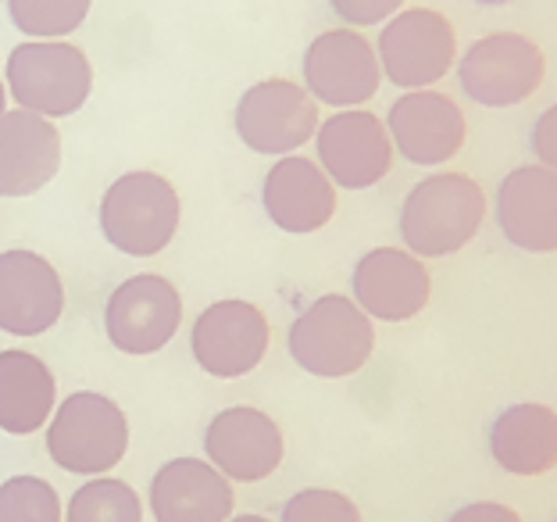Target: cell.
<instances>
[{
  "mask_svg": "<svg viewBox=\"0 0 557 522\" xmlns=\"http://www.w3.org/2000/svg\"><path fill=\"white\" fill-rule=\"evenodd\" d=\"M475 4H483V8H500V4H511V0H475Z\"/></svg>",
  "mask_w": 557,
  "mask_h": 522,
  "instance_id": "cell-31",
  "label": "cell"
},
{
  "mask_svg": "<svg viewBox=\"0 0 557 522\" xmlns=\"http://www.w3.org/2000/svg\"><path fill=\"white\" fill-rule=\"evenodd\" d=\"M289 359L322 379L354 376L375 351V326L354 298L322 294L289 326Z\"/></svg>",
  "mask_w": 557,
  "mask_h": 522,
  "instance_id": "cell-2",
  "label": "cell"
},
{
  "mask_svg": "<svg viewBox=\"0 0 557 522\" xmlns=\"http://www.w3.org/2000/svg\"><path fill=\"white\" fill-rule=\"evenodd\" d=\"M230 522H269V519H264V515H236Z\"/></svg>",
  "mask_w": 557,
  "mask_h": 522,
  "instance_id": "cell-30",
  "label": "cell"
},
{
  "mask_svg": "<svg viewBox=\"0 0 557 522\" xmlns=\"http://www.w3.org/2000/svg\"><path fill=\"white\" fill-rule=\"evenodd\" d=\"M386 133L394 155L422 169H436L465 147L468 122L454 97L440 90H408L389 108Z\"/></svg>",
  "mask_w": 557,
  "mask_h": 522,
  "instance_id": "cell-13",
  "label": "cell"
},
{
  "mask_svg": "<svg viewBox=\"0 0 557 522\" xmlns=\"http://www.w3.org/2000/svg\"><path fill=\"white\" fill-rule=\"evenodd\" d=\"M61 169V133L25 108L0 114V197H29Z\"/></svg>",
  "mask_w": 557,
  "mask_h": 522,
  "instance_id": "cell-20",
  "label": "cell"
},
{
  "mask_svg": "<svg viewBox=\"0 0 557 522\" xmlns=\"http://www.w3.org/2000/svg\"><path fill=\"white\" fill-rule=\"evenodd\" d=\"M283 429L272 415H264L250 404L219 412L205 429V454L225 479L258 483L269 479L283 462Z\"/></svg>",
  "mask_w": 557,
  "mask_h": 522,
  "instance_id": "cell-15",
  "label": "cell"
},
{
  "mask_svg": "<svg viewBox=\"0 0 557 522\" xmlns=\"http://www.w3.org/2000/svg\"><path fill=\"white\" fill-rule=\"evenodd\" d=\"M490 454L511 476H547L557 469V412L536 401L504 409L490 429Z\"/></svg>",
  "mask_w": 557,
  "mask_h": 522,
  "instance_id": "cell-21",
  "label": "cell"
},
{
  "mask_svg": "<svg viewBox=\"0 0 557 522\" xmlns=\"http://www.w3.org/2000/svg\"><path fill=\"white\" fill-rule=\"evenodd\" d=\"M180 229V194L158 172H125L100 201V233L129 258H154Z\"/></svg>",
  "mask_w": 557,
  "mask_h": 522,
  "instance_id": "cell-4",
  "label": "cell"
},
{
  "mask_svg": "<svg viewBox=\"0 0 557 522\" xmlns=\"http://www.w3.org/2000/svg\"><path fill=\"white\" fill-rule=\"evenodd\" d=\"M65 522H144V505L129 483L97 476L72 494Z\"/></svg>",
  "mask_w": 557,
  "mask_h": 522,
  "instance_id": "cell-23",
  "label": "cell"
},
{
  "mask_svg": "<svg viewBox=\"0 0 557 522\" xmlns=\"http://www.w3.org/2000/svg\"><path fill=\"white\" fill-rule=\"evenodd\" d=\"M497 226L518 251H557V172L547 165H522L504 175L497 190Z\"/></svg>",
  "mask_w": 557,
  "mask_h": 522,
  "instance_id": "cell-18",
  "label": "cell"
},
{
  "mask_svg": "<svg viewBox=\"0 0 557 522\" xmlns=\"http://www.w3.org/2000/svg\"><path fill=\"white\" fill-rule=\"evenodd\" d=\"M322 172L333 186L369 190L383 183L394 169V144H389L386 122L364 108H347L329 114L314 133Z\"/></svg>",
  "mask_w": 557,
  "mask_h": 522,
  "instance_id": "cell-10",
  "label": "cell"
},
{
  "mask_svg": "<svg viewBox=\"0 0 557 522\" xmlns=\"http://www.w3.org/2000/svg\"><path fill=\"white\" fill-rule=\"evenodd\" d=\"M329 8L347 22V29H364V25H383L404 8V0H329Z\"/></svg>",
  "mask_w": 557,
  "mask_h": 522,
  "instance_id": "cell-27",
  "label": "cell"
},
{
  "mask_svg": "<svg viewBox=\"0 0 557 522\" xmlns=\"http://www.w3.org/2000/svg\"><path fill=\"white\" fill-rule=\"evenodd\" d=\"M486 219V194L472 175L436 172L404 197L400 240L414 258H447L479 236Z\"/></svg>",
  "mask_w": 557,
  "mask_h": 522,
  "instance_id": "cell-1",
  "label": "cell"
},
{
  "mask_svg": "<svg viewBox=\"0 0 557 522\" xmlns=\"http://www.w3.org/2000/svg\"><path fill=\"white\" fill-rule=\"evenodd\" d=\"M236 136L255 155H294L319 133V105L289 80H261L236 100Z\"/></svg>",
  "mask_w": 557,
  "mask_h": 522,
  "instance_id": "cell-8",
  "label": "cell"
},
{
  "mask_svg": "<svg viewBox=\"0 0 557 522\" xmlns=\"http://www.w3.org/2000/svg\"><path fill=\"white\" fill-rule=\"evenodd\" d=\"M183 326V298L164 276L139 272L115 287L104 308L108 340L122 354H158Z\"/></svg>",
  "mask_w": 557,
  "mask_h": 522,
  "instance_id": "cell-11",
  "label": "cell"
},
{
  "mask_svg": "<svg viewBox=\"0 0 557 522\" xmlns=\"http://www.w3.org/2000/svg\"><path fill=\"white\" fill-rule=\"evenodd\" d=\"M547 75V54L522 33H490L458 61L465 97L483 108H515L533 97Z\"/></svg>",
  "mask_w": 557,
  "mask_h": 522,
  "instance_id": "cell-7",
  "label": "cell"
},
{
  "mask_svg": "<svg viewBox=\"0 0 557 522\" xmlns=\"http://www.w3.org/2000/svg\"><path fill=\"white\" fill-rule=\"evenodd\" d=\"M150 512L158 522H230L233 487L205 458H172L150 479Z\"/></svg>",
  "mask_w": 557,
  "mask_h": 522,
  "instance_id": "cell-19",
  "label": "cell"
},
{
  "mask_svg": "<svg viewBox=\"0 0 557 522\" xmlns=\"http://www.w3.org/2000/svg\"><path fill=\"white\" fill-rule=\"evenodd\" d=\"M125 451H129V423H125V412L104 393H69L50 415L47 454L65 473L100 476L115 469Z\"/></svg>",
  "mask_w": 557,
  "mask_h": 522,
  "instance_id": "cell-3",
  "label": "cell"
},
{
  "mask_svg": "<svg viewBox=\"0 0 557 522\" xmlns=\"http://www.w3.org/2000/svg\"><path fill=\"white\" fill-rule=\"evenodd\" d=\"M354 304L379 323H408L429 304L433 276L408 247H375L354 265Z\"/></svg>",
  "mask_w": 557,
  "mask_h": 522,
  "instance_id": "cell-14",
  "label": "cell"
},
{
  "mask_svg": "<svg viewBox=\"0 0 557 522\" xmlns=\"http://www.w3.org/2000/svg\"><path fill=\"white\" fill-rule=\"evenodd\" d=\"M90 4L94 0H8V15L33 40H61L86 22Z\"/></svg>",
  "mask_w": 557,
  "mask_h": 522,
  "instance_id": "cell-24",
  "label": "cell"
},
{
  "mask_svg": "<svg viewBox=\"0 0 557 522\" xmlns=\"http://www.w3.org/2000/svg\"><path fill=\"white\" fill-rule=\"evenodd\" d=\"M8 90L25 111L69 119L94 90L90 58L69 40H25L8 54Z\"/></svg>",
  "mask_w": 557,
  "mask_h": 522,
  "instance_id": "cell-5",
  "label": "cell"
},
{
  "mask_svg": "<svg viewBox=\"0 0 557 522\" xmlns=\"http://www.w3.org/2000/svg\"><path fill=\"white\" fill-rule=\"evenodd\" d=\"M54 373L29 351H0V429L11 437L36 433L54 415Z\"/></svg>",
  "mask_w": 557,
  "mask_h": 522,
  "instance_id": "cell-22",
  "label": "cell"
},
{
  "mask_svg": "<svg viewBox=\"0 0 557 522\" xmlns=\"http://www.w3.org/2000/svg\"><path fill=\"white\" fill-rule=\"evenodd\" d=\"M4 105H8V94H4V83H0V114H4V111H8Z\"/></svg>",
  "mask_w": 557,
  "mask_h": 522,
  "instance_id": "cell-32",
  "label": "cell"
},
{
  "mask_svg": "<svg viewBox=\"0 0 557 522\" xmlns=\"http://www.w3.org/2000/svg\"><path fill=\"white\" fill-rule=\"evenodd\" d=\"M383 83L375 47L358 29H329L314 36L304 54V90L314 97V105L329 108H361L372 100Z\"/></svg>",
  "mask_w": 557,
  "mask_h": 522,
  "instance_id": "cell-12",
  "label": "cell"
},
{
  "mask_svg": "<svg viewBox=\"0 0 557 522\" xmlns=\"http://www.w3.org/2000/svg\"><path fill=\"white\" fill-rule=\"evenodd\" d=\"M65 312V283L36 251H0V329L40 337Z\"/></svg>",
  "mask_w": 557,
  "mask_h": 522,
  "instance_id": "cell-16",
  "label": "cell"
},
{
  "mask_svg": "<svg viewBox=\"0 0 557 522\" xmlns=\"http://www.w3.org/2000/svg\"><path fill=\"white\" fill-rule=\"evenodd\" d=\"M375 54L383 75L404 94L433 90L458 61V36H454L450 19L440 11L408 8L383 25Z\"/></svg>",
  "mask_w": 557,
  "mask_h": 522,
  "instance_id": "cell-6",
  "label": "cell"
},
{
  "mask_svg": "<svg viewBox=\"0 0 557 522\" xmlns=\"http://www.w3.org/2000/svg\"><path fill=\"white\" fill-rule=\"evenodd\" d=\"M261 205L283 233H319L336 215V186L319 161L286 155L264 175Z\"/></svg>",
  "mask_w": 557,
  "mask_h": 522,
  "instance_id": "cell-17",
  "label": "cell"
},
{
  "mask_svg": "<svg viewBox=\"0 0 557 522\" xmlns=\"http://www.w3.org/2000/svg\"><path fill=\"white\" fill-rule=\"evenodd\" d=\"M529 144H533V155L540 158V165H547L550 172H557V105H550L533 122V136H529Z\"/></svg>",
  "mask_w": 557,
  "mask_h": 522,
  "instance_id": "cell-28",
  "label": "cell"
},
{
  "mask_svg": "<svg viewBox=\"0 0 557 522\" xmlns=\"http://www.w3.org/2000/svg\"><path fill=\"white\" fill-rule=\"evenodd\" d=\"M269 318L258 304L225 298L208 304L197 315L194 333H189V351L208 376L239 379L255 373L269 354Z\"/></svg>",
  "mask_w": 557,
  "mask_h": 522,
  "instance_id": "cell-9",
  "label": "cell"
},
{
  "mask_svg": "<svg viewBox=\"0 0 557 522\" xmlns=\"http://www.w3.org/2000/svg\"><path fill=\"white\" fill-rule=\"evenodd\" d=\"M278 522H361V512L347 494L329 490V487H308V490H297L294 498L283 505Z\"/></svg>",
  "mask_w": 557,
  "mask_h": 522,
  "instance_id": "cell-26",
  "label": "cell"
},
{
  "mask_svg": "<svg viewBox=\"0 0 557 522\" xmlns=\"http://www.w3.org/2000/svg\"><path fill=\"white\" fill-rule=\"evenodd\" d=\"M0 522H61L58 490L40 476H11L0 483Z\"/></svg>",
  "mask_w": 557,
  "mask_h": 522,
  "instance_id": "cell-25",
  "label": "cell"
},
{
  "mask_svg": "<svg viewBox=\"0 0 557 522\" xmlns=\"http://www.w3.org/2000/svg\"><path fill=\"white\" fill-rule=\"evenodd\" d=\"M447 522H525L522 515L515 512L508 505H497V501H472L458 508Z\"/></svg>",
  "mask_w": 557,
  "mask_h": 522,
  "instance_id": "cell-29",
  "label": "cell"
}]
</instances>
